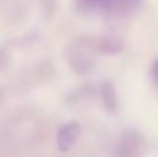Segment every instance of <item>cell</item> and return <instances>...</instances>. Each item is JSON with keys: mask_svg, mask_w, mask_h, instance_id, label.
<instances>
[{"mask_svg": "<svg viewBox=\"0 0 158 157\" xmlns=\"http://www.w3.org/2000/svg\"><path fill=\"white\" fill-rule=\"evenodd\" d=\"M143 0H77V6L86 14H107L123 17L139 10Z\"/></svg>", "mask_w": 158, "mask_h": 157, "instance_id": "cell-1", "label": "cell"}, {"mask_svg": "<svg viewBox=\"0 0 158 157\" xmlns=\"http://www.w3.org/2000/svg\"><path fill=\"white\" fill-rule=\"evenodd\" d=\"M118 157H146V139L140 132L128 129L118 142Z\"/></svg>", "mask_w": 158, "mask_h": 157, "instance_id": "cell-2", "label": "cell"}, {"mask_svg": "<svg viewBox=\"0 0 158 157\" xmlns=\"http://www.w3.org/2000/svg\"><path fill=\"white\" fill-rule=\"evenodd\" d=\"M82 134V128L77 121L61 125L57 132V146L61 152H68L75 146Z\"/></svg>", "mask_w": 158, "mask_h": 157, "instance_id": "cell-3", "label": "cell"}, {"mask_svg": "<svg viewBox=\"0 0 158 157\" xmlns=\"http://www.w3.org/2000/svg\"><path fill=\"white\" fill-rule=\"evenodd\" d=\"M79 39L75 42L74 46H71V50L74 52L69 54V60H72V67L79 72H86L90 67L89 58H90V52L89 47L90 45L87 43V39H83V43H79Z\"/></svg>", "mask_w": 158, "mask_h": 157, "instance_id": "cell-4", "label": "cell"}, {"mask_svg": "<svg viewBox=\"0 0 158 157\" xmlns=\"http://www.w3.org/2000/svg\"><path fill=\"white\" fill-rule=\"evenodd\" d=\"M100 92H101V100H103V104H104V107H106V110L110 111V113L117 111L118 95H117V91H115L114 83L110 82V81L103 82L101 83Z\"/></svg>", "mask_w": 158, "mask_h": 157, "instance_id": "cell-5", "label": "cell"}, {"mask_svg": "<svg viewBox=\"0 0 158 157\" xmlns=\"http://www.w3.org/2000/svg\"><path fill=\"white\" fill-rule=\"evenodd\" d=\"M150 75H151V79H153V82H154V85H156V88L158 89V57L153 61V63H151Z\"/></svg>", "mask_w": 158, "mask_h": 157, "instance_id": "cell-6", "label": "cell"}]
</instances>
